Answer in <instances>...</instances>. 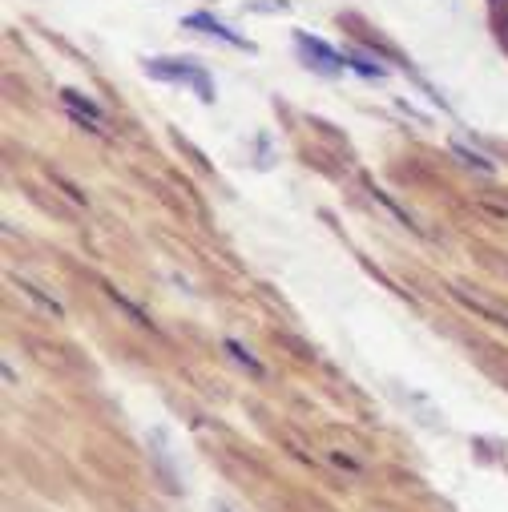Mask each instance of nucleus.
I'll use <instances>...</instances> for the list:
<instances>
[{
	"label": "nucleus",
	"instance_id": "nucleus-5",
	"mask_svg": "<svg viewBox=\"0 0 508 512\" xmlns=\"http://www.w3.org/2000/svg\"><path fill=\"white\" fill-rule=\"evenodd\" d=\"M452 154H456V158H464L468 166H476V170H484V174H496V166H492L488 158H480V154H472V150H468V146H460V142L452 146Z\"/></svg>",
	"mask_w": 508,
	"mask_h": 512
},
{
	"label": "nucleus",
	"instance_id": "nucleus-2",
	"mask_svg": "<svg viewBox=\"0 0 508 512\" xmlns=\"http://www.w3.org/2000/svg\"><path fill=\"white\" fill-rule=\"evenodd\" d=\"M295 45H299V53H303L319 73H343V69H347V57H343V53H335L331 45H323L319 37L295 33Z\"/></svg>",
	"mask_w": 508,
	"mask_h": 512
},
{
	"label": "nucleus",
	"instance_id": "nucleus-7",
	"mask_svg": "<svg viewBox=\"0 0 508 512\" xmlns=\"http://www.w3.org/2000/svg\"><path fill=\"white\" fill-rule=\"evenodd\" d=\"M21 291H25V295H29V299H37V303H41V307H49V311H53V315H61V303H53V299H45V295H41V291H37V287H29V283H21Z\"/></svg>",
	"mask_w": 508,
	"mask_h": 512
},
{
	"label": "nucleus",
	"instance_id": "nucleus-4",
	"mask_svg": "<svg viewBox=\"0 0 508 512\" xmlns=\"http://www.w3.org/2000/svg\"><path fill=\"white\" fill-rule=\"evenodd\" d=\"M186 25H190V29H206L210 37H218V41H226V45H234V49H246V53H250V41H242L238 33H230L222 21H214V17H206V13H194V17H186Z\"/></svg>",
	"mask_w": 508,
	"mask_h": 512
},
{
	"label": "nucleus",
	"instance_id": "nucleus-1",
	"mask_svg": "<svg viewBox=\"0 0 508 512\" xmlns=\"http://www.w3.org/2000/svg\"><path fill=\"white\" fill-rule=\"evenodd\" d=\"M146 73H150V77H162V81L194 85V93H198L202 101H214V85H210V77H206L202 69H194L190 61H166V57H154V61H146Z\"/></svg>",
	"mask_w": 508,
	"mask_h": 512
},
{
	"label": "nucleus",
	"instance_id": "nucleus-6",
	"mask_svg": "<svg viewBox=\"0 0 508 512\" xmlns=\"http://www.w3.org/2000/svg\"><path fill=\"white\" fill-rule=\"evenodd\" d=\"M226 351H230V355H234L238 363H246L250 371H263V367H259V359H254V355H250V351H246L242 343H234V339H226Z\"/></svg>",
	"mask_w": 508,
	"mask_h": 512
},
{
	"label": "nucleus",
	"instance_id": "nucleus-3",
	"mask_svg": "<svg viewBox=\"0 0 508 512\" xmlns=\"http://www.w3.org/2000/svg\"><path fill=\"white\" fill-rule=\"evenodd\" d=\"M61 101L69 105V113H73L77 121H85V130H97V125L105 121V113H101V109H97L89 97H81L77 89H65V93H61Z\"/></svg>",
	"mask_w": 508,
	"mask_h": 512
}]
</instances>
